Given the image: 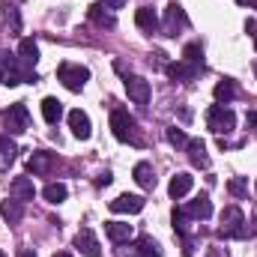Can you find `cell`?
<instances>
[{"label": "cell", "instance_id": "5bb4252c", "mask_svg": "<svg viewBox=\"0 0 257 257\" xmlns=\"http://www.w3.org/2000/svg\"><path fill=\"white\" fill-rule=\"evenodd\" d=\"M186 209V215L194 218V221H206L209 215H212V200H209V194H197L189 206H183Z\"/></svg>", "mask_w": 257, "mask_h": 257}, {"label": "cell", "instance_id": "9a60e30c", "mask_svg": "<svg viewBox=\"0 0 257 257\" xmlns=\"http://www.w3.org/2000/svg\"><path fill=\"white\" fill-rule=\"evenodd\" d=\"M69 128H72V135L75 138H81V141H87L90 135H93V126H90V117L81 111V108H75V111H69Z\"/></svg>", "mask_w": 257, "mask_h": 257}, {"label": "cell", "instance_id": "ffe728a7", "mask_svg": "<svg viewBox=\"0 0 257 257\" xmlns=\"http://www.w3.org/2000/svg\"><path fill=\"white\" fill-rule=\"evenodd\" d=\"M18 159V147L9 135H0V171H9Z\"/></svg>", "mask_w": 257, "mask_h": 257}, {"label": "cell", "instance_id": "7a4b0ae2", "mask_svg": "<svg viewBox=\"0 0 257 257\" xmlns=\"http://www.w3.org/2000/svg\"><path fill=\"white\" fill-rule=\"evenodd\" d=\"M111 132H114V138L117 141H123V144H141V135H138V123H135V117L128 114V111H111Z\"/></svg>", "mask_w": 257, "mask_h": 257}, {"label": "cell", "instance_id": "9c48e42d", "mask_svg": "<svg viewBox=\"0 0 257 257\" xmlns=\"http://www.w3.org/2000/svg\"><path fill=\"white\" fill-rule=\"evenodd\" d=\"M75 248L84 257H102V245H99V239H96V233L90 227H81L75 233Z\"/></svg>", "mask_w": 257, "mask_h": 257}, {"label": "cell", "instance_id": "e575fe53", "mask_svg": "<svg viewBox=\"0 0 257 257\" xmlns=\"http://www.w3.org/2000/svg\"><path fill=\"white\" fill-rule=\"evenodd\" d=\"M18 257H36L33 248H18Z\"/></svg>", "mask_w": 257, "mask_h": 257}, {"label": "cell", "instance_id": "d6986e66", "mask_svg": "<svg viewBox=\"0 0 257 257\" xmlns=\"http://www.w3.org/2000/svg\"><path fill=\"white\" fill-rule=\"evenodd\" d=\"M0 215H3L9 224H18V221L24 218V203H21L18 197H6V200H0Z\"/></svg>", "mask_w": 257, "mask_h": 257}, {"label": "cell", "instance_id": "7c38bea8", "mask_svg": "<svg viewBox=\"0 0 257 257\" xmlns=\"http://www.w3.org/2000/svg\"><path fill=\"white\" fill-rule=\"evenodd\" d=\"M126 93L135 105H147V102H150V81H144L141 75H128L126 78Z\"/></svg>", "mask_w": 257, "mask_h": 257}, {"label": "cell", "instance_id": "5b68a950", "mask_svg": "<svg viewBox=\"0 0 257 257\" xmlns=\"http://www.w3.org/2000/svg\"><path fill=\"white\" fill-rule=\"evenodd\" d=\"M117 257H162V248L153 236H138V239H128L117 248Z\"/></svg>", "mask_w": 257, "mask_h": 257}, {"label": "cell", "instance_id": "1f68e13d", "mask_svg": "<svg viewBox=\"0 0 257 257\" xmlns=\"http://www.w3.org/2000/svg\"><path fill=\"white\" fill-rule=\"evenodd\" d=\"M165 135H168V141H171L174 147H189V135H186L183 128L171 126V128H168V132H165Z\"/></svg>", "mask_w": 257, "mask_h": 257}, {"label": "cell", "instance_id": "ac0fdd59", "mask_svg": "<svg viewBox=\"0 0 257 257\" xmlns=\"http://www.w3.org/2000/svg\"><path fill=\"white\" fill-rule=\"evenodd\" d=\"M132 174H135V183H138L144 192H153V189H156V174H153V165H150V162H138Z\"/></svg>", "mask_w": 257, "mask_h": 257}, {"label": "cell", "instance_id": "f35d334b", "mask_svg": "<svg viewBox=\"0 0 257 257\" xmlns=\"http://www.w3.org/2000/svg\"><path fill=\"white\" fill-rule=\"evenodd\" d=\"M254 48H257V33H254Z\"/></svg>", "mask_w": 257, "mask_h": 257}, {"label": "cell", "instance_id": "484cf974", "mask_svg": "<svg viewBox=\"0 0 257 257\" xmlns=\"http://www.w3.org/2000/svg\"><path fill=\"white\" fill-rule=\"evenodd\" d=\"M212 96H215V105H230V102H233V96H236V84H233L230 78H224V81H218V84H215Z\"/></svg>", "mask_w": 257, "mask_h": 257}, {"label": "cell", "instance_id": "8d00e7d4", "mask_svg": "<svg viewBox=\"0 0 257 257\" xmlns=\"http://www.w3.org/2000/svg\"><path fill=\"white\" fill-rule=\"evenodd\" d=\"M105 3H108V6H111V9H120V6H123V3H126V0H105Z\"/></svg>", "mask_w": 257, "mask_h": 257}, {"label": "cell", "instance_id": "30bf717a", "mask_svg": "<svg viewBox=\"0 0 257 257\" xmlns=\"http://www.w3.org/2000/svg\"><path fill=\"white\" fill-rule=\"evenodd\" d=\"M144 197L141 194H120V197H114L108 206H111V212H117V215H135V212H141L144 209Z\"/></svg>", "mask_w": 257, "mask_h": 257}, {"label": "cell", "instance_id": "74e56055", "mask_svg": "<svg viewBox=\"0 0 257 257\" xmlns=\"http://www.w3.org/2000/svg\"><path fill=\"white\" fill-rule=\"evenodd\" d=\"M54 257H72V254H66V251H57V254H54Z\"/></svg>", "mask_w": 257, "mask_h": 257}, {"label": "cell", "instance_id": "f546056e", "mask_svg": "<svg viewBox=\"0 0 257 257\" xmlns=\"http://www.w3.org/2000/svg\"><path fill=\"white\" fill-rule=\"evenodd\" d=\"M183 60H189V63H194V66L203 69V48H200L197 42H189V45L183 48Z\"/></svg>", "mask_w": 257, "mask_h": 257}, {"label": "cell", "instance_id": "4fadbf2b", "mask_svg": "<svg viewBox=\"0 0 257 257\" xmlns=\"http://www.w3.org/2000/svg\"><path fill=\"white\" fill-rule=\"evenodd\" d=\"M87 18H90L96 27H117V15L111 12L108 3H93V6L87 9Z\"/></svg>", "mask_w": 257, "mask_h": 257}, {"label": "cell", "instance_id": "7402d4cb", "mask_svg": "<svg viewBox=\"0 0 257 257\" xmlns=\"http://www.w3.org/2000/svg\"><path fill=\"white\" fill-rule=\"evenodd\" d=\"M189 159H192L194 168H209V156H206V144L200 138H189Z\"/></svg>", "mask_w": 257, "mask_h": 257}, {"label": "cell", "instance_id": "83f0119b", "mask_svg": "<svg viewBox=\"0 0 257 257\" xmlns=\"http://www.w3.org/2000/svg\"><path fill=\"white\" fill-rule=\"evenodd\" d=\"M3 24H6V30H9L12 36L21 33V15H18V9H15L12 3H3Z\"/></svg>", "mask_w": 257, "mask_h": 257}, {"label": "cell", "instance_id": "cb8c5ba5", "mask_svg": "<svg viewBox=\"0 0 257 257\" xmlns=\"http://www.w3.org/2000/svg\"><path fill=\"white\" fill-rule=\"evenodd\" d=\"M18 60L27 66V69H33V66L39 63V45H36L33 39H21V45H18Z\"/></svg>", "mask_w": 257, "mask_h": 257}, {"label": "cell", "instance_id": "52a82bcc", "mask_svg": "<svg viewBox=\"0 0 257 257\" xmlns=\"http://www.w3.org/2000/svg\"><path fill=\"white\" fill-rule=\"evenodd\" d=\"M3 123H6V132H9V135H24V132L30 128V114H27V105H24V102L9 105V111L3 114Z\"/></svg>", "mask_w": 257, "mask_h": 257}, {"label": "cell", "instance_id": "6da1fadb", "mask_svg": "<svg viewBox=\"0 0 257 257\" xmlns=\"http://www.w3.org/2000/svg\"><path fill=\"white\" fill-rule=\"evenodd\" d=\"M218 236H224V239H245V236H248V224H245V215H242L239 206H227V209L221 212Z\"/></svg>", "mask_w": 257, "mask_h": 257}, {"label": "cell", "instance_id": "4dcf8cb0", "mask_svg": "<svg viewBox=\"0 0 257 257\" xmlns=\"http://www.w3.org/2000/svg\"><path fill=\"white\" fill-rule=\"evenodd\" d=\"M227 192L233 194V197H245V194H248V180H245V177H233V180L227 183Z\"/></svg>", "mask_w": 257, "mask_h": 257}, {"label": "cell", "instance_id": "277c9868", "mask_svg": "<svg viewBox=\"0 0 257 257\" xmlns=\"http://www.w3.org/2000/svg\"><path fill=\"white\" fill-rule=\"evenodd\" d=\"M206 128L215 132V135H230V132L236 128V114H233V108H227V105H212V108L206 111Z\"/></svg>", "mask_w": 257, "mask_h": 257}, {"label": "cell", "instance_id": "60d3db41", "mask_svg": "<svg viewBox=\"0 0 257 257\" xmlns=\"http://www.w3.org/2000/svg\"><path fill=\"white\" fill-rule=\"evenodd\" d=\"M0 257H6V254H3V251H0Z\"/></svg>", "mask_w": 257, "mask_h": 257}, {"label": "cell", "instance_id": "d4e9b609", "mask_svg": "<svg viewBox=\"0 0 257 257\" xmlns=\"http://www.w3.org/2000/svg\"><path fill=\"white\" fill-rule=\"evenodd\" d=\"M42 117H45V123H60V117H63V102L60 99H54V96H45L42 99Z\"/></svg>", "mask_w": 257, "mask_h": 257}, {"label": "cell", "instance_id": "d590c367", "mask_svg": "<svg viewBox=\"0 0 257 257\" xmlns=\"http://www.w3.org/2000/svg\"><path fill=\"white\" fill-rule=\"evenodd\" d=\"M108 183H111V174H108V171H105V174H102V177H99V186H108Z\"/></svg>", "mask_w": 257, "mask_h": 257}, {"label": "cell", "instance_id": "8992f818", "mask_svg": "<svg viewBox=\"0 0 257 257\" xmlns=\"http://www.w3.org/2000/svg\"><path fill=\"white\" fill-rule=\"evenodd\" d=\"M57 81H63L66 90L81 93L84 84L90 81V69H84V66H78V63H60V69H57Z\"/></svg>", "mask_w": 257, "mask_h": 257}, {"label": "cell", "instance_id": "836d02e7", "mask_svg": "<svg viewBox=\"0 0 257 257\" xmlns=\"http://www.w3.org/2000/svg\"><path fill=\"white\" fill-rule=\"evenodd\" d=\"M245 123L257 128V111H248V114H245Z\"/></svg>", "mask_w": 257, "mask_h": 257}, {"label": "cell", "instance_id": "3957f363", "mask_svg": "<svg viewBox=\"0 0 257 257\" xmlns=\"http://www.w3.org/2000/svg\"><path fill=\"white\" fill-rule=\"evenodd\" d=\"M0 81L6 87H18V84H33L36 81V72L27 69L18 57H6L3 60V72H0Z\"/></svg>", "mask_w": 257, "mask_h": 257}, {"label": "cell", "instance_id": "ab89813d", "mask_svg": "<svg viewBox=\"0 0 257 257\" xmlns=\"http://www.w3.org/2000/svg\"><path fill=\"white\" fill-rule=\"evenodd\" d=\"M254 75H257V63H254Z\"/></svg>", "mask_w": 257, "mask_h": 257}, {"label": "cell", "instance_id": "2e32d148", "mask_svg": "<svg viewBox=\"0 0 257 257\" xmlns=\"http://www.w3.org/2000/svg\"><path fill=\"white\" fill-rule=\"evenodd\" d=\"M51 165H54L51 153H45V150H36V153L27 159V174H33V177H42V174H48V171H51Z\"/></svg>", "mask_w": 257, "mask_h": 257}, {"label": "cell", "instance_id": "8fae6325", "mask_svg": "<svg viewBox=\"0 0 257 257\" xmlns=\"http://www.w3.org/2000/svg\"><path fill=\"white\" fill-rule=\"evenodd\" d=\"M165 72H168V78H171V81L189 84V81H194V78L200 75V66L189 63V60H177V63H168V66H165Z\"/></svg>", "mask_w": 257, "mask_h": 257}, {"label": "cell", "instance_id": "603a6c76", "mask_svg": "<svg viewBox=\"0 0 257 257\" xmlns=\"http://www.w3.org/2000/svg\"><path fill=\"white\" fill-rule=\"evenodd\" d=\"M192 186H194V177H192V174H177V177L171 180L168 192H171V197H174V200H180V197H186V194L192 192Z\"/></svg>", "mask_w": 257, "mask_h": 257}, {"label": "cell", "instance_id": "ba28073f", "mask_svg": "<svg viewBox=\"0 0 257 257\" xmlns=\"http://www.w3.org/2000/svg\"><path fill=\"white\" fill-rule=\"evenodd\" d=\"M165 33L168 36H177V30H183V27H189V18H186V12H183V6L180 3H168V9H165Z\"/></svg>", "mask_w": 257, "mask_h": 257}, {"label": "cell", "instance_id": "4316f807", "mask_svg": "<svg viewBox=\"0 0 257 257\" xmlns=\"http://www.w3.org/2000/svg\"><path fill=\"white\" fill-rule=\"evenodd\" d=\"M135 24H138L141 30H150V33H153V30L159 27V15L153 12V6H141V9L135 12Z\"/></svg>", "mask_w": 257, "mask_h": 257}, {"label": "cell", "instance_id": "f1b7e54d", "mask_svg": "<svg viewBox=\"0 0 257 257\" xmlns=\"http://www.w3.org/2000/svg\"><path fill=\"white\" fill-rule=\"evenodd\" d=\"M66 186L63 183H48V186H45V189H42V197H45V200H48V203H63L66 200Z\"/></svg>", "mask_w": 257, "mask_h": 257}, {"label": "cell", "instance_id": "44dd1931", "mask_svg": "<svg viewBox=\"0 0 257 257\" xmlns=\"http://www.w3.org/2000/svg\"><path fill=\"white\" fill-rule=\"evenodd\" d=\"M9 192H12V197H18L21 203H27V200L36 197V189H33V180L30 177H15L12 186H9Z\"/></svg>", "mask_w": 257, "mask_h": 257}, {"label": "cell", "instance_id": "d6a6232c", "mask_svg": "<svg viewBox=\"0 0 257 257\" xmlns=\"http://www.w3.org/2000/svg\"><path fill=\"white\" fill-rule=\"evenodd\" d=\"M174 230H177V233H186V230H189V215H186V209H174Z\"/></svg>", "mask_w": 257, "mask_h": 257}, {"label": "cell", "instance_id": "e0dca14e", "mask_svg": "<svg viewBox=\"0 0 257 257\" xmlns=\"http://www.w3.org/2000/svg\"><path fill=\"white\" fill-rule=\"evenodd\" d=\"M105 233H108V239H111L114 245H123V242H128V239L135 236L132 224H126V221H108V224H105Z\"/></svg>", "mask_w": 257, "mask_h": 257}]
</instances>
